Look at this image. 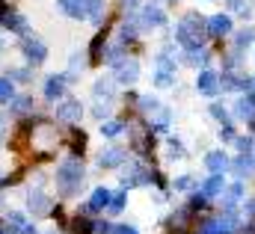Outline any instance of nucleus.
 <instances>
[{"instance_id": "nucleus-51", "label": "nucleus", "mask_w": 255, "mask_h": 234, "mask_svg": "<svg viewBox=\"0 0 255 234\" xmlns=\"http://www.w3.org/2000/svg\"><path fill=\"white\" fill-rule=\"evenodd\" d=\"M3 136H6V116H0V142H3Z\"/></svg>"}, {"instance_id": "nucleus-22", "label": "nucleus", "mask_w": 255, "mask_h": 234, "mask_svg": "<svg viewBox=\"0 0 255 234\" xmlns=\"http://www.w3.org/2000/svg\"><path fill=\"white\" fill-rule=\"evenodd\" d=\"M241 199H244V184H241V181L223 190V205H226V211H235V205H238Z\"/></svg>"}, {"instance_id": "nucleus-50", "label": "nucleus", "mask_w": 255, "mask_h": 234, "mask_svg": "<svg viewBox=\"0 0 255 234\" xmlns=\"http://www.w3.org/2000/svg\"><path fill=\"white\" fill-rule=\"evenodd\" d=\"M21 234H39V232H36V226H33V223H27V226L21 229Z\"/></svg>"}, {"instance_id": "nucleus-35", "label": "nucleus", "mask_w": 255, "mask_h": 234, "mask_svg": "<svg viewBox=\"0 0 255 234\" xmlns=\"http://www.w3.org/2000/svg\"><path fill=\"white\" fill-rule=\"evenodd\" d=\"M107 211H110V214H122V211H125V193H113Z\"/></svg>"}, {"instance_id": "nucleus-19", "label": "nucleus", "mask_w": 255, "mask_h": 234, "mask_svg": "<svg viewBox=\"0 0 255 234\" xmlns=\"http://www.w3.org/2000/svg\"><path fill=\"white\" fill-rule=\"evenodd\" d=\"M205 166H208L211 175H223V172L229 169V157H226L223 151H208V154H205Z\"/></svg>"}, {"instance_id": "nucleus-4", "label": "nucleus", "mask_w": 255, "mask_h": 234, "mask_svg": "<svg viewBox=\"0 0 255 234\" xmlns=\"http://www.w3.org/2000/svg\"><path fill=\"white\" fill-rule=\"evenodd\" d=\"M238 229H241L238 214H235V211H226L223 217L208 220V223L202 226V234H238Z\"/></svg>"}, {"instance_id": "nucleus-54", "label": "nucleus", "mask_w": 255, "mask_h": 234, "mask_svg": "<svg viewBox=\"0 0 255 234\" xmlns=\"http://www.w3.org/2000/svg\"><path fill=\"white\" fill-rule=\"evenodd\" d=\"M253 133H255V118H253Z\"/></svg>"}, {"instance_id": "nucleus-46", "label": "nucleus", "mask_w": 255, "mask_h": 234, "mask_svg": "<svg viewBox=\"0 0 255 234\" xmlns=\"http://www.w3.org/2000/svg\"><path fill=\"white\" fill-rule=\"evenodd\" d=\"M220 139H223V142H235V139H238V136H235V127H232V124H223V127H220Z\"/></svg>"}, {"instance_id": "nucleus-34", "label": "nucleus", "mask_w": 255, "mask_h": 234, "mask_svg": "<svg viewBox=\"0 0 255 234\" xmlns=\"http://www.w3.org/2000/svg\"><path fill=\"white\" fill-rule=\"evenodd\" d=\"M157 107H160V101H157L154 95H142V98H139V110H142V113H148V116H151Z\"/></svg>"}, {"instance_id": "nucleus-5", "label": "nucleus", "mask_w": 255, "mask_h": 234, "mask_svg": "<svg viewBox=\"0 0 255 234\" xmlns=\"http://www.w3.org/2000/svg\"><path fill=\"white\" fill-rule=\"evenodd\" d=\"M157 181V175L145 166V163H130L125 172H122V187L130 190V187H142V184H151Z\"/></svg>"}, {"instance_id": "nucleus-7", "label": "nucleus", "mask_w": 255, "mask_h": 234, "mask_svg": "<svg viewBox=\"0 0 255 234\" xmlns=\"http://www.w3.org/2000/svg\"><path fill=\"white\" fill-rule=\"evenodd\" d=\"M113 80L116 83H122V86H130V83H136L139 80V62L130 57H122L116 65H113Z\"/></svg>"}, {"instance_id": "nucleus-29", "label": "nucleus", "mask_w": 255, "mask_h": 234, "mask_svg": "<svg viewBox=\"0 0 255 234\" xmlns=\"http://www.w3.org/2000/svg\"><path fill=\"white\" fill-rule=\"evenodd\" d=\"M101 133L104 136H119V133H125V121H119V118H107L104 124H101Z\"/></svg>"}, {"instance_id": "nucleus-49", "label": "nucleus", "mask_w": 255, "mask_h": 234, "mask_svg": "<svg viewBox=\"0 0 255 234\" xmlns=\"http://www.w3.org/2000/svg\"><path fill=\"white\" fill-rule=\"evenodd\" d=\"M247 214L253 217V223H255V199H250V202H247Z\"/></svg>"}, {"instance_id": "nucleus-36", "label": "nucleus", "mask_w": 255, "mask_h": 234, "mask_svg": "<svg viewBox=\"0 0 255 234\" xmlns=\"http://www.w3.org/2000/svg\"><path fill=\"white\" fill-rule=\"evenodd\" d=\"M235 145H238V151H241V154H253V151H255V139H253V136H238V139H235Z\"/></svg>"}, {"instance_id": "nucleus-44", "label": "nucleus", "mask_w": 255, "mask_h": 234, "mask_svg": "<svg viewBox=\"0 0 255 234\" xmlns=\"http://www.w3.org/2000/svg\"><path fill=\"white\" fill-rule=\"evenodd\" d=\"M101 48H104V33H98V36H95V42H92V48H89L92 59H101Z\"/></svg>"}, {"instance_id": "nucleus-26", "label": "nucleus", "mask_w": 255, "mask_h": 234, "mask_svg": "<svg viewBox=\"0 0 255 234\" xmlns=\"http://www.w3.org/2000/svg\"><path fill=\"white\" fill-rule=\"evenodd\" d=\"M253 9H255L253 0H229V12H235L241 18H253Z\"/></svg>"}, {"instance_id": "nucleus-2", "label": "nucleus", "mask_w": 255, "mask_h": 234, "mask_svg": "<svg viewBox=\"0 0 255 234\" xmlns=\"http://www.w3.org/2000/svg\"><path fill=\"white\" fill-rule=\"evenodd\" d=\"M54 181H57L60 196H77L83 181H86V169H83V163L77 157H68V160H63L57 166V178Z\"/></svg>"}, {"instance_id": "nucleus-17", "label": "nucleus", "mask_w": 255, "mask_h": 234, "mask_svg": "<svg viewBox=\"0 0 255 234\" xmlns=\"http://www.w3.org/2000/svg\"><path fill=\"white\" fill-rule=\"evenodd\" d=\"M125 148H104L101 154H98V166L101 169H113V166H122L125 163Z\"/></svg>"}, {"instance_id": "nucleus-15", "label": "nucleus", "mask_w": 255, "mask_h": 234, "mask_svg": "<svg viewBox=\"0 0 255 234\" xmlns=\"http://www.w3.org/2000/svg\"><path fill=\"white\" fill-rule=\"evenodd\" d=\"M196 89H199L202 95H217V92H220V74L205 68V71L196 77Z\"/></svg>"}, {"instance_id": "nucleus-47", "label": "nucleus", "mask_w": 255, "mask_h": 234, "mask_svg": "<svg viewBox=\"0 0 255 234\" xmlns=\"http://www.w3.org/2000/svg\"><path fill=\"white\" fill-rule=\"evenodd\" d=\"M119 3H122L125 12H136V9H139V0H119Z\"/></svg>"}, {"instance_id": "nucleus-25", "label": "nucleus", "mask_w": 255, "mask_h": 234, "mask_svg": "<svg viewBox=\"0 0 255 234\" xmlns=\"http://www.w3.org/2000/svg\"><path fill=\"white\" fill-rule=\"evenodd\" d=\"M151 116H154V118H151V127H154V130H166V127H169V121H172V113H169L163 104H160Z\"/></svg>"}, {"instance_id": "nucleus-53", "label": "nucleus", "mask_w": 255, "mask_h": 234, "mask_svg": "<svg viewBox=\"0 0 255 234\" xmlns=\"http://www.w3.org/2000/svg\"><path fill=\"white\" fill-rule=\"evenodd\" d=\"M253 92H255V77H253Z\"/></svg>"}, {"instance_id": "nucleus-24", "label": "nucleus", "mask_w": 255, "mask_h": 234, "mask_svg": "<svg viewBox=\"0 0 255 234\" xmlns=\"http://www.w3.org/2000/svg\"><path fill=\"white\" fill-rule=\"evenodd\" d=\"M187 223H190V208H181V211H175V214L169 217V229H172V232H184Z\"/></svg>"}, {"instance_id": "nucleus-30", "label": "nucleus", "mask_w": 255, "mask_h": 234, "mask_svg": "<svg viewBox=\"0 0 255 234\" xmlns=\"http://www.w3.org/2000/svg\"><path fill=\"white\" fill-rule=\"evenodd\" d=\"M15 98V83L12 77H0V104H9Z\"/></svg>"}, {"instance_id": "nucleus-27", "label": "nucleus", "mask_w": 255, "mask_h": 234, "mask_svg": "<svg viewBox=\"0 0 255 234\" xmlns=\"http://www.w3.org/2000/svg\"><path fill=\"white\" fill-rule=\"evenodd\" d=\"M208 59H211V54H208L205 48H196V51H187V54H184V62H187V65H193V68L208 65Z\"/></svg>"}, {"instance_id": "nucleus-11", "label": "nucleus", "mask_w": 255, "mask_h": 234, "mask_svg": "<svg viewBox=\"0 0 255 234\" xmlns=\"http://www.w3.org/2000/svg\"><path fill=\"white\" fill-rule=\"evenodd\" d=\"M83 116V107H80V101H74V98H65L63 104L57 107V118L65 121V124H74V121H80Z\"/></svg>"}, {"instance_id": "nucleus-20", "label": "nucleus", "mask_w": 255, "mask_h": 234, "mask_svg": "<svg viewBox=\"0 0 255 234\" xmlns=\"http://www.w3.org/2000/svg\"><path fill=\"white\" fill-rule=\"evenodd\" d=\"M57 6H60V12H63L65 18H74V21H80V18H86V9H83V0H57Z\"/></svg>"}, {"instance_id": "nucleus-31", "label": "nucleus", "mask_w": 255, "mask_h": 234, "mask_svg": "<svg viewBox=\"0 0 255 234\" xmlns=\"http://www.w3.org/2000/svg\"><path fill=\"white\" fill-rule=\"evenodd\" d=\"M253 42H255V30H241L235 36V51H247Z\"/></svg>"}, {"instance_id": "nucleus-6", "label": "nucleus", "mask_w": 255, "mask_h": 234, "mask_svg": "<svg viewBox=\"0 0 255 234\" xmlns=\"http://www.w3.org/2000/svg\"><path fill=\"white\" fill-rule=\"evenodd\" d=\"M0 27H6L9 33H18V36H27V30H30L27 18H24L21 12L9 9L6 3H0Z\"/></svg>"}, {"instance_id": "nucleus-45", "label": "nucleus", "mask_w": 255, "mask_h": 234, "mask_svg": "<svg viewBox=\"0 0 255 234\" xmlns=\"http://www.w3.org/2000/svg\"><path fill=\"white\" fill-rule=\"evenodd\" d=\"M92 234H116V226L113 223H95L92 226Z\"/></svg>"}, {"instance_id": "nucleus-39", "label": "nucleus", "mask_w": 255, "mask_h": 234, "mask_svg": "<svg viewBox=\"0 0 255 234\" xmlns=\"http://www.w3.org/2000/svg\"><path fill=\"white\" fill-rule=\"evenodd\" d=\"M184 157V145L181 139H169V160H181Z\"/></svg>"}, {"instance_id": "nucleus-43", "label": "nucleus", "mask_w": 255, "mask_h": 234, "mask_svg": "<svg viewBox=\"0 0 255 234\" xmlns=\"http://www.w3.org/2000/svg\"><path fill=\"white\" fill-rule=\"evenodd\" d=\"M6 77H12V80H21V83H27L30 80V68H9V74Z\"/></svg>"}, {"instance_id": "nucleus-8", "label": "nucleus", "mask_w": 255, "mask_h": 234, "mask_svg": "<svg viewBox=\"0 0 255 234\" xmlns=\"http://www.w3.org/2000/svg\"><path fill=\"white\" fill-rule=\"evenodd\" d=\"M21 51H24V57H27L30 65H42V62L48 59V45H45L39 36H24Z\"/></svg>"}, {"instance_id": "nucleus-37", "label": "nucleus", "mask_w": 255, "mask_h": 234, "mask_svg": "<svg viewBox=\"0 0 255 234\" xmlns=\"http://www.w3.org/2000/svg\"><path fill=\"white\" fill-rule=\"evenodd\" d=\"M211 116L217 118V121H220V124H229V110H226V107H223V104H217V101H214V104H211Z\"/></svg>"}, {"instance_id": "nucleus-12", "label": "nucleus", "mask_w": 255, "mask_h": 234, "mask_svg": "<svg viewBox=\"0 0 255 234\" xmlns=\"http://www.w3.org/2000/svg\"><path fill=\"white\" fill-rule=\"evenodd\" d=\"M27 208L33 211V217H45V214H51V199L42 190H30L27 193Z\"/></svg>"}, {"instance_id": "nucleus-21", "label": "nucleus", "mask_w": 255, "mask_h": 234, "mask_svg": "<svg viewBox=\"0 0 255 234\" xmlns=\"http://www.w3.org/2000/svg\"><path fill=\"white\" fill-rule=\"evenodd\" d=\"M223 190H226V181H223V175H211L205 184H202V196L205 199H214V196H223Z\"/></svg>"}, {"instance_id": "nucleus-52", "label": "nucleus", "mask_w": 255, "mask_h": 234, "mask_svg": "<svg viewBox=\"0 0 255 234\" xmlns=\"http://www.w3.org/2000/svg\"><path fill=\"white\" fill-rule=\"evenodd\" d=\"M3 48H6V42H3V39H0V51H3Z\"/></svg>"}, {"instance_id": "nucleus-32", "label": "nucleus", "mask_w": 255, "mask_h": 234, "mask_svg": "<svg viewBox=\"0 0 255 234\" xmlns=\"http://www.w3.org/2000/svg\"><path fill=\"white\" fill-rule=\"evenodd\" d=\"M33 110V98L30 95H18V98H12V113H30Z\"/></svg>"}, {"instance_id": "nucleus-55", "label": "nucleus", "mask_w": 255, "mask_h": 234, "mask_svg": "<svg viewBox=\"0 0 255 234\" xmlns=\"http://www.w3.org/2000/svg\"><path fill=\"white\" fill-rule=\"evenodd\" d=\"M45 234H57V232H45Z\"/></svg>"}, {"instance_id": "nucleus-18", "label": "nucleus", "mask_w": 255, "mask_h": 234, "mask_svg": "<svg viewBox=\"0 0 255 234\" xmlns=\"http://www.w3.org/2000/svg\"><path fill=\"white\" fill-rule=\"evenodd\" d=\"M235 116L241 118V121H247V118L253 121V118H255V92L238 98V104H235Z\"/></svg>"}, {"instance_id": "nucleus-38", "label": "nucleus", "mask_w": 255, "mask_h": 234, "mask_svg": "<svg viewBox=\"0 0 255 234\" xmlns=\"http://www.w3.org/2000/svg\"><path fill=\"white\" fill-rule=\"evenodd\" d=\"M133 148H136V151H148V133L133 130Z\"/></svg>"}, {"instance_id": "nucleus-1", "label": "nucleus", "mask_w": 255, "mask_h": 234, "mask_svg": "<svg viewBox=\"0 0 255 234\" xmlns=\"http://www.w3.org/2000/svg\"><path fill=\"white\" fill-rule=\"evenodd\" d=\"M208 39V18H202L199 12H187L178 24H175V42L184 51H196L202 48Z\"/></svg>"}, {"instance_id": "nucleus-10", "label": "nucleus", "mask_w": 255, "mask_h": 234, "mask_svg": "<svg viewBox=\"0 0 255 234\" xmlns=\"http://www.w3.org/2000/svg\"><path fill=\"white\" fill-rule=\"evenodd\" d=\"M92 98L101 101V104H113V98H116V80H113V77H101V80H95V86H92Z\"/></svg>"}, {"instance_id": "nucleus-16", "label": "nucleus", "mask_w": 255, "mask_h": 234, "mask_svg": "<svg viewBox=\"0 0 255 234\" xmlns=\"http://www.w3.org/2000/svg\"><path fill=\"white\" fill-rule=\"evenodd\" d=\"M110 196H113V193H110L107 187H95V190H92V199L86 202V208H83V211H89V214L104 211V208L110 205Z\"/></svg>"}, {"instance_id": "nucleus-40", "label": "nucleus", "mask_w": 255, "mask_h": 234, "mask_svg": "<svg viewBox=\"0 0 255 234\" xmlns=\"http://www.w3.org/2000/svg\"><path fill=\"white\" fill-rule=\"evenodd\" d=\"M92 226H95V223H89V220L77 217V220H74V234H92Z\"/></svg>"}, {"instance_id": "nucleus-13", "label": "nucleus", "mask_w": 255, "mask_h": 234, "mask_svg": "<svg viewBox=\"0 0 255 234\" xmlns=\"http://www.w3.org/2000/svg\"><path fill=\"white\" fill-rule=\"evenodd\" d=\"M65 86H68V77L65 74H51L45 80V98L48 101H60L65 95Z\"/></svg>"}, {"instance_id": "nucleus-3", "label": "nucleus", "mask_w": 255, "mask_h": 234, "mask_svg": "<svg viewBox=\"0 0 255 234\" xmlns=\"http://www.w3.org/2000/svg\"><path fill=\"white\" fill-rule=\"evenodd\" d=\"M154 86H160V89L175 86V59L169 57V45L154 59Z\"/></svg>"}, {"instance_id": "nucleus-9", "label": "nucleus", "mask_w": 255, "mask_h": 234, "mask_svg": "<svg viewBox=\"0 0 255 234\" xmlns=\"http://www.w3.org/2000/svg\"><path fill=\"white\" fill-rule=\"evenodd\" d=\"M136 24H139V30H154V27H163L166 24V12L160 9V6H142V12L136 15Z\"/></svg>"}, {"instance_id": "nucleus-48", "label": "nucleus", "mask_w": 255, "mask_h": 234, "mask_svg": "<svg viewBox=\"0 0 255 234\" xmlns=\"http://www.w3.org/2000/svg\"><path fill=\"white\" fill-rule=\"evenodd\" d=\"M116 234H139L133 226H116Z\"/></svg>"}, {"instance_id": "nucleus-42", "label": "nucleus", "mask_w": 255, "mask_h": 234, "mask_svg": "<svg viewBox=\"0 0 255 234\" xmlns=\"http://www.w3.org/2000/svg\"><path fill=\"white\" fill-rule=\"evenodd\" d=\"M92 116L98 118V121H104V118L110 116V104H101V101H95V107H92Z\"/></svg>"}, {"instance_id": "nucleus-23", "label": "nucleus", "mask_w": 255, "mask_h": 234, "mask_svg": "<svg viewBox=\"0 0 255 234\" xmlns=\"http://www.w3.org/2000/svg\"><path fill=\"white\" fill-rule=\"evenodd\" d=\"M232 169H235V175L238 178H247V175H253L255 172V160H253V154H241L235 163H232Z\"/></svg>"}, {"instance_id": "nucleus-41", "label": "nucleus", "mask_w": 255, "mask_h": 234, "mask_svg": "<svg viewBox=\"0 0 255 234\" xmlns=\"http://www.w3.org/2000/svg\"><path fill=\"white\" fill-rule=\"evenodd\" d=\"M193 187H196V181H193V175H181V178H175V190L187 193V190H193Z\"/></svg>"}, {"instance_id": "nucleus-33", "label": "nucleus", "mask_w": 255, "mask_h": 234, "mask_svg": "<svg viewBox=\"0 0 255 234\" xmlns=\"http://www.w3.org/2000/svg\"><path fill=\"white\" fill-rule=\"evenodd\" d=\"M83 71V57L80 54H71V62H68V71H65V77L68 80H77V74Z\"/></svg>"}, {"instance_id": "nucleus-28", "label": "nucleus", "mask_w": 255, "mask_h": 234, "mask_svg": "<svg viewBox=\"0 0 255 234\" xmlns=\"http://www.w3.org/2000/svg\"><path fill=\"white\" fill-rule=\"evenodd\" d=\"M136 33H139V24H136V18L125 21V24H122V30H119V39H122V45L133 42V39H136Z\"/></svg>"}, {"instance_id": "nucleus-14", "label": "nucleus", "mask_w": 255, "mask_h": 234, "mask_svg": "<svg viewBox=\"0 0 255 234\" xmlns=\"http://www.w3.org/2000/svg\"><path fill=\"white\" fill-rule=\"evenodd\" d=\"M232 33V15H226V12H220V15H211L208 18V36H229Z\"/></svg>"}]
</instances>
